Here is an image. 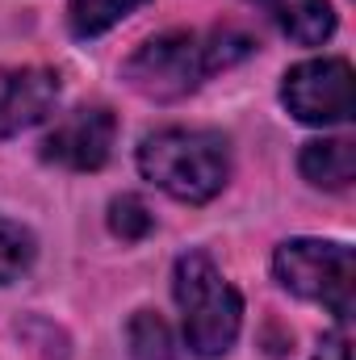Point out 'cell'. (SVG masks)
I'll list each match as a JSON object with an SVG mask.
<instances>
[{"label": "cell", "mask_w": 356, "mask_h": 360, "mask_svg": "<svg viewBox=\"0 0 356 360\" xmlns=\"http://www.w3.org/2000/svg\"><path fill=\"white\" fill-rule=\"evenodd\" d=\"M252 51V42L235 30H218L210 38H197V34H160V38H147L122 68L126 84L134 92H143L147 101H180L197 89L210 72L218 68H231L235 59H243Z\"/></svg>", "instance_id": "obj_1"}, {"label": "cell", "mask_w": 356, "mask_h": 360, "mask_svg": "<svg viewBox=\"0 0 356 360\" xmlns=\"http://www.w3.org/2000/svg\"><path fill=\"white\" fill-rule=\"evenodd\" d=\"M139 172L168 197L201 205L222 193L231 176V151L214 130H155L139 147Z\"/></svg>", "instance_id": "obj_2"}, {"label": "cell", "mask_w": 356, "mask_h": 360, "mask_svg": "<svg viewBox=\"0 0 356 360\" xmlns=\"http://www.w3.org/2000/svg\"><path fill=\"white\" fill-rule=\"evenodd\" d=\"M172 293H177V306L184 314L189 348L205 360L231 352L239 323H243V297L205 252H184L177 260Z\"/></svg>", "instance_id": "obj_3"}, {"label": "cell", "mask_w": 356, "mask_h": 360, "mask_svg": "<svg viewBox=\"0 0 356 360\" xmlns=\"http://www.w3.org/2000/svg\"><path fill=\"white\" fill-rule=\"evenodd\" d=\"M276 281L306 297L327 306L336 319L352 314V297H356V256L348 243H331V239H289L276 248L272 256Z\"/></svg>", "instance_id": "obj_4"}, {"label": "cell", "mask_w": 356, "mask_h": 360, "mask_svg": "<svg viewBox=\"0 0 356 360\" xmlns=\"http://www.w3.org/2000/svg\"><path fill=\"white\" fill-rule=\"evenodd\" d=\"M285 109L306 126H340L356 113V80L348 59H310L285 72Z\"/></svg>", "instance_id": "obj_5"}, {"label": "cell", "mask_w": 356, "mask_h": 360, "mask_svg": "<svg viewBox=\"0 0 356 360\" xmlns=\"http://www.w3.org/2000/svg\"><path fill=\"white\" fill-rule=\"evenodd\" d=\"M113 139H117V117L105 105H84V109H72L42 139V160L72 168V172H96L105 168Z\"/></svg>", "instance_id": "obj_6"}, {"label": "cell", "mask_w": 356, "mask_h": 360, "mask_svg": "<svg viewBox=\"0 0 356 360\" xmlns=\"http://www.w3.org/2000/svg\"><path fill=\"white\" fill-rule=\"evenodd\" d=\"M59 101V76L51 68H21L0 80V139L38 126Z\"/></svg>", "instance_id": "obj_7"}, {"label": "cell", "mask_w": 356, "mask_h": 360, "mask_svg": "<svg viewBox=\"0 0 356 360\" xmlns=\"http://www.w3.org/2000/svg\"><path fill=\"white\" fill-rule=\"evenodd\" d=\"M265 8V17L298 46H319L336 34V13L331 0H252Z\"/></svg>", "instance_id": "obj_8"}, {"label": "cell", "mask_w": 356, "mask_h": 360, "mask_svg": "<svg viewBox=\"0 0 356 360\" xmlns=\"http://www.w3.org/2000/svg\"><path fill=\"white\" fill-rule=\"evenodd\" d=\"M298 168L319 188H348L356 176V147L348 139H314L302 147Z\"/></svg>", "instance_id": "obj_9"}, {"label": "cell", "mask_w": 356, "mask_h": 360, "mask_svg": "<svg viewBox=\"0 0 356 360\" xmlns=\"http://www.w3.org/2000/svg\"><path fill=\"white\" fill-rule=\"evenodd\" d=\"M139 4H147V0H72L68 4V25H72L76 38H101L122 17H130Z\"/></svg>", "instance_id": "obj_10"}, {"label": "cell", "mask_w": 356, "mask_h": 360, "mask_svg": "<svg viewBox=\"0 0 356 360\" xmlns=\"http://www.w3.org/2000/svg\"><path fill=\"white\" fill-rule=\"evenodd\" d=\"M126 344H130L134 360H177V344H172L168 323L151 310H139L126 323Z\"/></svg>", "instance_id": "obj_11"}, {"label": "cell", "mask_w": 356, "mask_h": 360, "mask_svg": "<svg viewBox=\"0 0 356 360\" xmlns=\"http://www.w3.org/2000/svg\"><path fill=\"white\" fill-rule=\"evenodd\" d=\"M151 226H155V214L147 210V201H143V197L122 193V197H113V201H109V231H113L122 243H139V239H147V235H151Z\"/></svg>", "instance_id": "obj_12"}, {"label": "cell", "mask_w": 356, "mask_h": 360, "mask_svg": "<svg viewBox=\"0 0 356 360\" xmlns=\"http://www.w3.org/2000/svg\"><path fill=\"white\" fill-rule=\"evenodd\" d=\"M30 264H34V235L21 222L0 218V285L17 281Z\"/></svg>", "instance_id": "obj_13"}, {"label": "cell", "mask_w": 356, "mask_h": 360, "mask_svg": "<svg viewBox=\"0 0 356 360\" xmlns=\"http://www.w3.org/2000/svg\"><path fill=\"white\" fill-rule=\"evenodd\" d=\"M314 360H348V344H344V340H331V344L323 348V356H314Z\"/></svg>", "instance_id": "obj_14"}]
</instances>
